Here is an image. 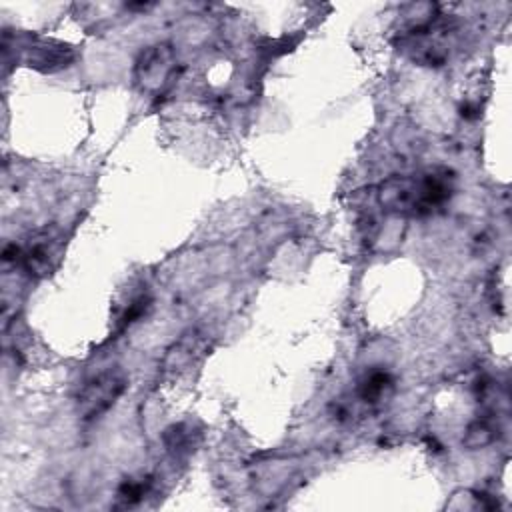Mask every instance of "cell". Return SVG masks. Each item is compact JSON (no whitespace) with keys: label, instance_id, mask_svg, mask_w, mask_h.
<instances>
[{"label":"cell","instance_id":"obj_1","mask_svg":"<svg viewBox=\"0 0 512 512\" xmlns=\"http://www.w3.org/2000/svg\"><path fill=\"white\" fill-rule=\"evenodd\" d=\"M454 196V174L448 168H430L420 174H394L378 184V204L392 214L424 218L442 210Z\"/></svg>","mask_w":512,"mask_h":512},{"label":"cell","instance_id":"obj_2","mask_svg":"<svg viewBox=\"0 0 512 512\" xmlns=\"http://www.w3.org/2000/svg\"><path fill=\"white\" fill-rule=\"evenodd\" d=\"M60 254V236L56 230H40L32 234L24 244H8L2 252L4 264L18 266L28 278L48 276Z\"/></svg>","mask_w":512,"mask_h":512},{"label":"cell","instance_id":"obj_3","mask_svg":"<svg viewBox=\"0 0 512 512\" xmlns=\"http://www.w3.org/2000/svg\"><path fill=\"white\" fill-rule=\"evenodd\" d=\"M128 386L126 376L120 370H106L84 382L80 388L76 406L82 422H92L106 414Z\"/></svg>","mask_w":512,"mask_h":512},{"label":"cell","instance_id":"obj_4","mask_svg":"<svg viewBox=\"0 0 512 512\" xmlns=\"http://www.w3.org/2000/svg\"><path fill=\"white\" fill-rule=\"evenodd\" d=\"M176 70L174 52L168 44H156L142 50L134 66V80L144 92L162 90Z\"/></svg>","mask_w":512,"mask_h":512},{"label":"cell","instance_id":"obj_5","mask_svg":"<svg viewBox=\"0 0 512 512\" xmlns=\"http://www.w3.org/2000/svg\"><path fill=\"white\" fill-rule=\"evenodd\" d=\"M18 58L34 66L42 72H56L74 60V50L62 42L38 38V36H26L24 42L18 46Z\"/></svg>","mask_w":512,"mask_h":512},{"label":"cell","instance_id":"obj_6","mask_svg":"<svg viewBox=\"0 0 512 512\" xmlns=\"http://www.w3.org/2000/svg\"><path fill=\"white\" fill-rule=\"evenodd\" d=\"M394 388V378L388 370H370L356 388V396L360 402L374 406L380 404Z\"/></svg>","mask_w":512,"mask_h":512},{"label":"cell","instance_id":"obj_7","mask_svg":"<svg viewBox=\"0 0 512 512\" xmlns=\"http://www.w3.org/2000/svg\"><path fill=\"white\" fill-rule=\"evenodd\" d=\"M498 436V426L492 418L488 416H482V418H476L468 424V428L464 430V438H462V444L470 450H478V448H484L488 444H492Z\"/></svg>","mask_w":512,"mask_h":512},{"label":"cell","instance_id":"obj_8","mask_svg":"<svg viewBox=\"0 0 512 512\" xmlns=\"http://www.w3.org/2000/svg\"><path fill=\"white\" fill-rule=\"evenodd\" d=\"M150 488V480L148 478H138V480H126L120 484L118 488V502L120 506H134L138 504L146 492Z\"/></svg>","mask_w":512,"mask_h":512}]
</instances>
